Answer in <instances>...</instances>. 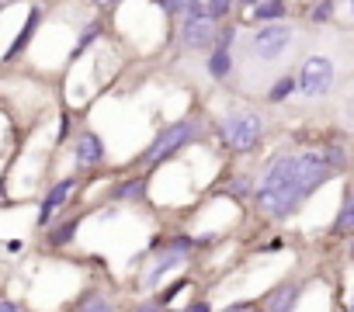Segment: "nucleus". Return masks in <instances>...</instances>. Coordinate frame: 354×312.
<instances>
[{
	"mask_svg": "<svg viewBox=\"0 0 354 312\" xmlns=\"http://www.w3.org/2000/svg\"><path fill=\"white\" fill-rule=\"evenodd\" d=\"M226 191H230L233 198H247V195H257V184H254V177H233V181L226 184Z\"/></svg>",
	"mask_w": 354,
	"mask_h": 312,
	"instance_id": "nucleus-19",
	"label": "nucleus"
},
{
	"mask_svg": "<svg viewBox=\"0 0 354 312\" xmlns=\"http://www.w3.org/2000/svg\"><path fill=\"white\" fill-rule=\"evenodd\" d=\"M219 139L233 153H254L264 139V118L254 108H233L219 121Z\"/></svg>",
	"mask_w": 354,
	"mask_h": 312,
	"instance_id": "nucleus-4",
	"label": "nucleus"
},
{
	"mask_svg": "<svg viewBox=\"0 0 354 312\" xmlns=\"http://www.w3.org/2000/svg\"><path fill=\"white\" fill-rule=\"evenodd\" d=\"M333 174H340V170H337L333 156H330V146H323V149H299V153H278L271 160V167L264 170L261 184H257L254 202H257V208L268 219L285 222Z\"/></svg>",
	"mask_w": 354,
	"mask_h": 312,
	"instance_id": "nucleus-1",
	"label": "nucleus"
},
{
	"mask_svg": "<svg viewBox=\"0 0 354 312\" xmlns=\"http://www.w3.org/2000/svg\"><path fill=\"white\" fill-rule=\"evenodd\" d=\"M185 312H212V305L209 302H192V309H185Z\"/></svg>",
	"mask_w": 354,
	"mask_h": 312,
	"instance_id": "nucleus-28",
	"label": "nucleus"
},
{
	"mask_svg": "<svg viewBox=\"0 0 354 312\" xmlns=\"http://www.w3.org/2000/svg\"><path fill=\"white\" fill-rule=\"evenodd\" d=\"M299 94L302 97H326L337 87V63L326 52H313L299 63Z\"/></svg>",
	"mask_w": 354,
	"mask_h": 312,
	"instance_id": "nucleus-5",
	"label": "nucleus"
},
{
	"mask_svg": "<svg viewBox=\"0 0 354 312\" xmlns=\"http://www.w3.org/2000/svg\"><path fill=\"white\" fill-rule=\"evenodd\" d=\"M0 312H25V309H21L18 302H11V298H8V302H0Z\"/></svg>",
	"mask_w": 354,
	"mask_h": 312,
	"instance_id": "nucleus-27",
	"label": "nucleus"
},
{
	"mask_svg": "<svg viewBox=\"0 0 354 312\" xmlns=\"http://www.w3.org/2000/svg\"><path fill=\"white\" fill-rule=\"evenodd\" d=\"M223 312H257V305H254V302H233V305H226Z\"/></svg>",
	"mask_w": 354,
	"mask_h": 312,
	"instance_id": "nucleus-25",
	"label": "nucleus"
},
{
	"mask_svg": "<svg viewBox=\"0 0 354 312\" xmlns=\"http://www.w3.org/2000/svg\"><path fill=\"white\" fill-rule=\"evenodd\" d=\"M209 73H212V80H226L233 73V49L216 46L212 56H209Z\"/></svg>",
	"mask_w": 354,
	"mask_h": 312,
	"instance_id": "nucleus-14",
	"label": "nucleus"
},
{
	"mask_svg": "<svg viewBox=\"0 0 354 312\" xmlns=\"http://www.w3.org/2000/svg\"><path fill=\"white\" fill-rule=\"evenodd\" d=\"M39 21H42V11L39 8H32V14H28V21H25V32L18 35V42L11 46V52H8V59H18V52L32 42V35H35V28H39Z\"/></svg>",
	"mask_w": 354,
	"mask_h": 312,
	"instance_id": "nucleus-15",
	"label": "nucleus"
},
{
	"mask_svg": "<svg viewBox=\"0 0 354 312\" xmlns=\"http://www.w3.org/2000/svg\"><path fill=\"white\" fill-rule=\"evenodd\" d=\"M185 284H188V281L181 277V281H174L170 288H163V291H160V302H163V305H170V302H174V295H177V291H181Z\"/></svg>",
	"mask_w": 354,
	"mask_h": 312,
	"instance_id": "nucleus-23",
	"label": "nucleus"
},
{
	"mask_svg": "<svg viewBox=\"0 0 354 312\" xmlns=\"http://www.w3.org/2000/svg\"><path fill=\"white\" fill-rule=\"evenodd\" d=\"M167 305L160 302V298H149V302H139V305H132L129 312H163Z\"/></svg>",
	"mask_w": 354,
	"mask_h": 312,
	"instance_id": "nucleus-22",
	"label": "nucleus"
},
{
	"mask_svg": "<svg viewBox=\"0 0 354 312\" xmlns=\"http://www.w3.org/2000/svg\"><path fill=\"white\" fill-rule=\"evenodd\" d=\"M77 229H80V215L63 219V222H53V226L46 229V250H63L66 243H73Z\"/></svg>",
	"mask_w": 354,
	"mask_h": 312,
	"instance_id": "nucleus-10",
	"label": "nucleus"
},
{
	"mask_svg": "<svg viewBox=\"0 0 354 312\" xmlns=\"http://www.w3.org/2000/svg\"><path fill=\"white\" fill-rule=\"evenodd\" d=\"M351 260H354V240H351Z\"/></svg>",
	"mask_w": 354,
	"mask_h": 312,
	"instance_id": "nucleus-31",
	"label": "nucleus"
},
{
	"mask_svg": "<svg viewBox=\"0 0 354 312\" xmlns=\"http://www.w3.org/2000/svg\"><path fill=\"white\" fill-rule=\"evenodd\" d=\"M94 4H97V8H111V4H115V0H94Z\"/></svg>",
	"mask_w": 354,
	"mask_h": 312,
	"instance_id": "nucleus-30",
	"label": "nucleus"
},
{
	"mask_svg": "<svg viewBox=\"0 0 354 312\" xmlns=\"http://www.w3.org/2000/svg\"><path fill=\"white\" fill-rule=\"evenodd\" d=\"M302 298V284L299 281H281L278 288H271V295L264 298V309L268 312H295Z\"/></svg>",
	"mask_w": 354,
	"mask_h": 312,
	"instance_id": "nucleus-8",
	"label": "nucleus"
},
{
	"mask_svg": "<svg viewBox=\"0 0 354 312\" xmlns=\"http://www.w3.org/2000/svg\"><path fill=\"white\" fill-rule=\"evenodd\" d=\"M233 8H236V0H205V11H209V18H216V21H226Z\"/></svg>",
	"mask_w": 354,
	"mask_h": 312,
	"instance_id": "nucleus-20",
	"label": "nucleus"
},
{
	"mask_svg": "<svg viewBox=\"0 0 354 312\" xmlns=\"http://www.w3.org/2000/svg\"><path fill=\"white\" fill-rule=\"evenodd\" d=\"M198 135H202V121L198 118H181V121L160 128L156 139L149 142V149L142 153V167L146 170H156L163 160H170L174 153H181L185 146H192Z\"/></svg>",
	"mask_w": 354,
	"mask_h": 312,
	"instance_id": "nucleus-3",
	"label": "nucleus"
},
{
	"mask_svg": "<svg viewBox=\"0 0 354 312\" xmlns=\"http://www.w3.org/2000/svg\"><path fill=\"white\" fill-rule=\"evenodd\" d=\"M108 198L111 202H142L146 198V177H129V181L115 184L108 191Z\"/></svg>",
	"mask_w": 354,
	"mask_h": 312,
	"instance_id": "nucleus-12",
	"label": "nucleus"
},
{
	"mask_svg": "<svg viewBox=\"0 0 354 312\" xmlns=\"http://www.w3.org/2000/svg\"><path fill=\"white\" fill-rule=\"evenodd\" d=\"M77 188V177H63L56 181L46 195H42V208H39V229H49L56 222V212L70 202V191Z\"/></svg>",
	"mask_w": 354,
	"mask_h": 312,
	"instance_id": "nucleus-7",
	"label": "nucleus"
},
{
	"mask_svg": "<svg viewBox=\"0 0 354 312\" xmlns=\"http://www.w3.org/2000/svg\"><path fill=\"white\" fill-rule=\"evenodd\" d=\"M330 233H354V191L344 198V205H340V212H337Z\"/></svg>",
	"mask_w": 354,
	"mask_h": 312,
	"instance_id": "nucleus-17",
	"label": "nucleus"
},
{
	"mask_svg": "<svg viewBox=\"0 0 354 312\" xmlns=\"http://www.w3.org/2000/svg\"><path fill=\"white\" fill-rule=\"evenodd\" d=\"M295 90H299V80H295V77H278V80L268 87V101H271V104H281V101H288Z\"/></svg>",
	"mask_w": 354,
	"mask_h": 312,
	"instance_id": "nucleus-16",
	"label": "nucleus"
},
{
	"mask_svg": "<svg viewBox=\"0 0 354 312\" xmlns=\"http://www.w3.org/2000/svg\"><path fill=\"white\" fill-rule=\"evenodd\" d=\"M73 156H77V164H80L84 170L101 167V160H104V142H101L94 132H80V135H77V146H73Z\"/></svg>",
	"mask_w": 354,
	"mask_h": 312,
	"instance_id": "nucleus-9",
	"label": "nucleus"
},
{
	"mask_svg": "<svg viewBox=\"0 0 354 312\" xmlns=\"http://www.w3.org/2000/svg\"><path fill=\"white\" fill-rule=\"evenodd\" d=\"M73 312H118V305H115V298H108L104 291L91 288V291H84V295L77 298Z\"/></svg>",
	"mask_w": 354,
	"mask_h": 312,
	"instance_id": "nucleus-11",
	"label": "nucleus"
},
{
	"mask_svg": "<svg viewBox=\"0 0 354 312\" xmlns=\"http://www.w3.org/2000/svg\"><path fill=\"white\" fill-rule=\"evenodd\" d=\"M295 28L288 21H268L257 25L247 39H243V77L257 73V70H271L285 59V52L292 49Z\"/></svg>",
	"mask_w": 354,
	"mask_h": 312,
	"instance_id": "nucleus-2",
	"label": "nucleus"
},
{
	"mask_svg": "<svg viewBox=\"0 0 354 312\" xmlns=\"http://www.w3.org/2000/svg\"><path fill=\"white\" fill-rule=\"evenodd\" d=\"M236 4H240V8H247V11H254V8L261 4V0H236Z\"/></svg>",
	"mask_w": 354,
	"mask_h": 312,
	"instance_id": "nucleus-29",
	"label": "nucleus"
},
{
	"mask_svg": "<svg viewBox=\"0 0 354 312\" xmlns=\"http://www.w3.org/2000/svg\"><path fill=\"white\" fill-rule=\"evenodd\" d=\"M156 4H160L167 14H188L192 8H202L205 0H156Z\"/></svg>",
	"mask_w": 354,
	"mask_h": 312,
	"instance_id": "nucleus-18",
	"label": "nucleus"
},
{
	"mask_svg": "<svg viewBox=\"0 0 354 312\" xmlns=\"http://www.w3.org/2000/svg\"><path fill=\"white\" fill-rule=\"evenodd\" d=\"M216 25H219V21L209 18L205 4H202V8H192V11L185 14V25H181V46H185V49H195V52L216 49V46H219V28H216Z\"/></svg>",
	"mask_w": 354,
	"mask_h": 312,
	"instance_id": "nucleus-6",
	"label": "nucleus"
},
{
	"mask_svg": "<svg viewBox=\"0 0 354 312\" xmlns=\"http://www.w3.org/2000/svg\"><path fill=\"white\" fill-rule=\"evenodd\" d=\"M330 14H333V0H323V4L313 11V21H326Z\"/></svg>",
	"mask_w": 354,
	"mask_h": 312,
	"instance_id": "nucleus-24",
	"label": "nucleus"
},
{
	"mask_svg": "<svg viewBox=\"0 0 354 312\" xmlns=\"http://www.w3.org/2000/svg\"><path fill=\"white\" fill-rule=\"evenodd\" d=\"M281 246H285V240L278 236V240H271V243H264V250H261V253H278Z\"/></svg>",
	"mask_w": 354,
	"mask_h": 312,
	"instance_id": "nucleus-26",
	"label": "nucleus"
},
{
	"mask_svg": "<svg viewBox=\"0 0 354 312\" xmlns=\"http://www.w3.org/2000/svg\"><path fill=\"white\" fill-rule=\"evenodd\" d=\"M101 35V25H87V32L80 35V42H77V49H73V56H84V49H91V42Z\"/></svg>",
	"mask_w": 354,
	"mask_h": 312,
	"instance_id": "nucleus-21",
	"label": "nucleus"
},
{
	"mask_svg": "<svg viewBox=\"0 0 354 312\" xmlns=\"http://www.w3.org/2000/svg\"><path fill=\"white\" fill-rule=\"evenodd\" d=\"M351 11H354V0H351Z\"/></svg>",
	"mask_w": 354,
	"mask_h": 312,
	"instance_id": "nucleus-32",
	"label": "nucleus"
},
{
	"mask_svg": "<svg viewBox=\"0 0 354 312\" xmlns=\"http://www.w3.org/2000/svg\"><path fill=\"white\" fill-rule=\"evenodd\" d=\"M285 0H261V4L250 11V18L257 25H268V21H285Z\"/></svg>",
	"mask_w": 354,
	"mask_h": 312,
	"instance_id": "nucleus-13",
	"label": "nucleus"
},
{
	"mask_svg": "<svg viewBox=\"0 0 354 312\" xmlns=\"http://www.w3.org/2000/svg\"><path fill=\"white\" fill-rule=\"evenodd\" d=\"M257 312H268V309H257Z\"/></svg>",
	"mask_w": 354,
	"mask_h": 312,
	"instance_id": "nucleus-33",
	"label": "nucleus"
}]
</instances>
